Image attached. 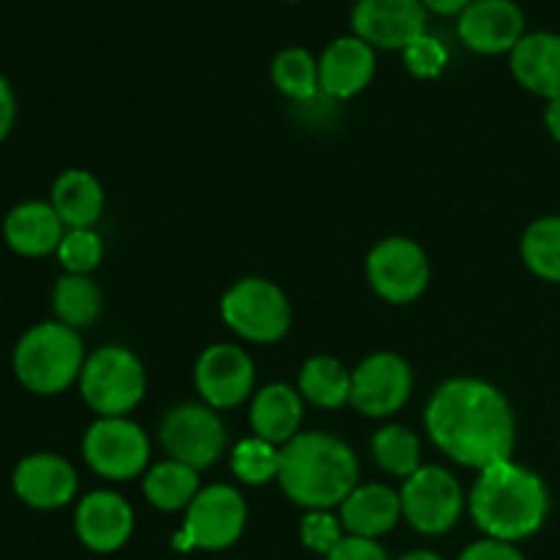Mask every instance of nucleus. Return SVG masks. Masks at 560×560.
<instances>
[{"label":"nucleus","mask_w":560,"mask_h":560,"mask_svg":"<svg viewBox=\"0 0 560 560\" xmlns=\"http://www.w3.org/2000/svg\"><path fill=\"white\" fill-rule=\"evenodd\" d=\"M222 317L246 342L271 345L290 331L293 312L282 288L260 277H246L222 295Z\"/></svg>","instance_id":"nucleus-6"},{"label":"nucleus","mask_w":560,"mask_h":560,"mask_svg":"<svg viewBox=\"0 0 560 560\" xmlns=\"http://www.w3.org/2000/svg\"><path fill=\"white\" fill-rule=\"evenodd\" d=\"M58 260L66 268V273H77V277H88L93 268H98L104 257V244L93 228L85 230H66L63 241L58 246Z\"/></svg>","instance_id":"nucleus-31"},{"label":"nucleus","mask_w":560,"mask_h":560,"mask_svg":"<svg viewBox=\"0 0 560 560\" xmlns=\"http://www.w3.org/2000/svg\"><path fill=\"white\" fill-rule=\"evenodd\" d=\"M82 454L93 474L109 481H129L145 474L151 463V441L140 424L126 416L96 419L82 438Z\"/></svg>","instance_id":"nucleus-8"},{"label":"nucleus","mask_w":560,"mask_h":560,"mask_svg":"<svg viewBox=\"0 0 560 560\" xmlns=\"http://www.w3.org/2000/svg\"><path fill=\"white\" fill-rule=\"evenodd\" d=\"M459 560H525L523 552L512 545V541H501V539H481L474 541L470 547H465Z\"/></svg>","instance_id":"nucleus-35"},{"label":"nucleus","mask_w":560,"mask_h":560,"mask_svg":"<svg viewBox=\"0 0 560 560\" xmlns=\"http://www.w3.org/2000/svg\"><path fill=\"white\" fill-rule=\"evenodd\" d=\"M279 487L284 495L310 512L342 506L359 487V459L353 448L328 432H299L282 446Z\"/></svg>","instance_id":"nucleus-2"},{"label":"nucleus","mask_w":560,"mask_h":560,"mask_svg":"<svg viewBox=\"0 0 560 560\" xmlns=\"http://www.w3.org/2000/svg\"><path fill=\"white\" fill-rule=\"evenodd\" d=\"M523 260L545 282H560V217H541L525 230Z\"/></svg>","instance_id":"nucleus-29"},{"label":"nucleus","mask_w":560,"mask_h":560,"mask_svg":"<svg viewBox=\"0 0 560 560\" xmlns=\"http://www.w3.org/2000/svg\"><path fill=\"white\" fill-rule=\"evenodd\" d=\"M457 36L470 52H512L525 36V11L514 0H474L457 16Z\"/></svg>","instance_id":"nucleus-15"},{"label":"nucleus","mask_w":560,"mask_h":560,"mask_svg":"<svg viewBox=\"0 0 560 560\" xmlns=\"http://www.w3.org/2000/svg\"><path fill=\"white\" fill-rule=\"evenodd\" d=\"M320 66V91L331 98H353L372 82L377 69L375 47L353 36H339L323 49L317 58Z\"/></svg>","instance_id":"nucleus-18"},{"label":"nucleus","mask_w":560,"mask_h":560,"mask_svg":"<svg viewBox=\"0 0 560 560\" xmlns=\"http://www.w3.org/2000/svg\"><path fill=\"white\" fill-rule=\"evenodd\" d=\"M424 427L432 443L465 468L485 470L512 459L517 432L512 405L487 381L454 377L438 386Z\"/></svg>","instance_id":"nucleus-1"},{"label":"nucleus","mask_w":560,"mask_h":560,"mask_svg":"<svg viewBox=\"0 0 560 560\" xmlns=\"http://www.w3.org/2000/svg\"><path fill=\"white\" fill-rule=\"evenodd\" d=\"M246 528V501L235 487L211 485L186 509V523L175 536L180 550H228Z\"/></svg>","instance_id":"nucleus-7"},{"label":"nucleus","mask_w":560,"mask_h":560,"mask_svg":"<svg viewBox=\"0 0 560 560\" xmlns=\"http://www.w3.org/2000/svg\"><path fill=\"white\" fill-rule=\"evenodd\" d=\"M372 457L386 474L410 479L421 468V443L408 427L388 424L381 427L372 438Z\"/></svg>","instance_id":"nucleus-28"},{"label":"nucleus","mask_w":560,"mask_h":560,"mask_svg":"<svg viewBox=\"0 0 560 560\" xmlns=\"http://www.w3.org/2000/svg\"><path fill=\"white\" fill-rule=\"evenodd\" d=\"M11 487L25 506L52 512V509H63L66 503L74 501L77 470L71 468L69 459L58 457V454H31V457L20 459V465L14 468Z\"/></svg>","instance_id":"nucleus-17"},{"label":"nucleus","mask_w":560,"mask_h":560,"mask_svg":"<svg viewBox=\"0 0 560 560\" xmlns=\"http://www.w3.org/2000/svg\"><path fill=\"white\" fill-rule=\"evenodd\" d=\"M66 224L49 202L27 200L9 211L3 222V238L11 252L22 257H44L58 252Z\"/></svg>","instance_id":"nucleus-20"},{"label":"nucleus","mask_w":560,"mask_h":560,"mask_svg":"<svg viewBox=\"0 0 560 560\" xmlns=\"http://www.w3.org/2000/svg\"><path fill=\"white\" fill-rule=\"evenodd\" d=\"M468 509L474 523L490 539L514 545L534 536L545 525L550 495H547L545 481L534 470L506 459V463L479 470Z\"/></svg>","instance_id":"nucleus-3"},{"label":"nucleus","mask_w":560,"mask_h":560,"mask_svg":"<svg viewBox=\"0 0 560 560\" xmlns=\"http://www.w3.org/2000/svg\"><path fill=\"white\" fill-rule=\"evenodd\" d=\"M195 386L213 410H230L255 388V364L238 345H211L195 364Z\"/></svg>","instance_id":"nucleus-14"},{"label":"nucleus","mask_w":560,"mask_h":560,"mask_svg":"<svg viewBox=\"0 0 560 560\" xmlns=\"http://www.w3.org/2000/svg\"><path fill=\"white\" fill-rule=\"evenodd\" d=\"M288 3H301V0H288Z\"/></svg>","instance_id":"nucleus-40"},{"label":"nucleus","mask_w":560,"mask_h":560,"mask_svg":"<svg viewBox=\"0 0 560 560\" xmlns=\"http://www.w3.org/2000/svg\"><path fill=\"white\" fill-rule=\"evenodd\" d=\"M413 392V370L397 353H372L353 370L350 405L366 419H386L405 408Z\"/></svg>","instance_id":"nucleus-12"},{"label":"nucleus","mask_w":560,"mask_h":560,"mask_svg":"<svg viewBox=\"0 0 560 560\" xmlns=\"http://www.w3.org/2000/svg\"><path fill=\"white\" fill-rule=\"evenodd\" d=\"M350 388H353V372L345 370L342 361L331 355H315L301 366L299 394L315 408H342L350 402Z\"/></svg>","instance_id":"nucleus-24"},{"label":"nucleus","mask_w":560,"mask_h":560,"mask_svg":"<svg viewBox=\"0 0 560 560\" xmlns=\"http://www.w3.org/2000/svg\"><path fill=\"white\" fill-rule=\"evenodd\" d=\"M427 5V11L441 16H459L465 9H468L474 0H421Z\"/></svg>","instance_id":"nucleus-37"},{"label":"nucleus","mask_w":560,"mask_h":560,"mask_svg":"<svg viewBox=\"0 0 560 560\" xmlns=\"http://www.w3.org/2000/svg\"><path fill=\"white\" fill-rule=\"evenodd\" d=\"M326 560H388L386 550L377 545V539H364V536H345Z\"/></svg>","instance_id":"nucleus-34"},{"label":"nucleus","mask_w":560,"mask_h":560,"mask_svg":"<svg viewBox=\"0 0 560 560\" xmlns=\"http://www.w3.org/2000/svg\"><path fill=\"white\" fill-rule=\"evenodd\" d=\"M402 60L405 69L413 77H419V80H435L446 69L448 49L441 38L432 36V33H424L410 47L402 49Z\"/></svg>","instance_id":"nucleus-32"},{"label":"nucleus","mask_w":560,"mask_h":560,"mask_svg":"<svg viewBox=\"0 0 560 560\" xmlns=\"http://www.w3.org/2000/svg\"><path fill=\"white\" fill-rule=\"evenodd\" d=\"M249 421L255 438H262L273 446H288L299 435L301 421H304V397L299 394V388H290L284 383H268L255 394Z\"/></svg>","instance_id":"nucleus-21"},{"label":"nucleus","mask_w":560,"mask_h":560,"mask_svg":"<svg viewBox=\"0 0 560 560\" xmlns=\"http://www.w3.org/2000/svg\"><path fill=\"white\" fill-rule=\"evenodd\" d=\"M402 517L399 492L386 485H359L339 506V520L350 536L381 539Z\"/></svg>","instance_id":"nucleus-22"},{"label":"nucleus","mask_w":560,"mask_h":560,"mask_svg":"<svg viewBox=\"0 0 560 560\" xmlns=\"http://www.w3.org/2000/svg\"><path fill=\"white\" fill-rule=\"evenodd\" d=\"M233 474L244 485H268L279 479V465H282V448L262 438H246L233 448Z\"/></svg>","instance_id":"nucleus-30"},{"label":"nucleus","mask_w":560,"mask_h":560,"mask_svg":"<svg viewBox=\"0 0 560 560\" xmlns=\"http://www.w3.org/2000/svg\"><path fill=\"white\" fill-rule=\"evenodd\" d=\"M102 290H98V284L93 279L66 273V277H60L55 282L52 312L58 317V323H63V326L74 328V331L93 326L98 320V315H102Z\"/></svg>","instance_id":"nucleus-26"},{"label":"nucleus","mask_w":560,"mask_h":560,"mask_svg":"<svg viewBox=\"0 0 560 560\" xmlns=\"http://www.w3.org/2000/svg\"><path fill=\"white\" fill-rule=\"evenodd\" d=\"M402 517L410 528L424 536H441L459 523L465 509V495L454 474L438 465H421L410 479H405Z\"/></svg>","instance_id":"nucleus-9"},{"label":"nucleus","mask_w":560,"mask_h":560,"mask_svg":"<svg viewBox=\"0 0 560 560\" xmlns=\"http://www.w3.org/2000/svg\"><path fill=\"white\" fill-rule=\"evenodd\" d=\"M342 539L345 525L331 512H310L301 523V541L306 550L317 552V556H328Z\"/></svg>","instance_id":"nucleus-33"},{"label":"nucleus","mask_w":560,"mask_h":560,"mask_svg":"<svg viewBox=\"0 0 560 560\" xmlns=\"http://www.w3.org/2000/svg\"><path fill=\"white\" fill-rule=\"evenodd\" d=\"M77 539L93 552H118L135 530V512L129 501L113 490L88 492L74 512Z\"/></svg>","instance_id":"nucleus-16"},{"label":"nucleus","mask_w":560,"mask_h":560,"mask_svg":"<svg viewBox=\"0 0 560 560\" xmlns=\"http://www.w3.org/2000/svg\"><path fill=\"white\" fill-rule=\"evenodd\" d=\"M14 120H16V98L14 91H11L9 80L0 74V142L9 137V131L14 129Z\"/></svg>","instance_id":"nucleus-36"},{"label":"nucleus","mask_w":560,"mask_h":560,"mask_svg":"<svg viewBox=\"0 0 560 560\" xmlns=\"http://www.w3.org/2000/svg\"><path fill=\"white\" fill-rule=\"evenodd\" d=\"M271 80L277 91L295 102H306L320 91V66L312 58L310 49L288 47L273 58Z\"/></svg>","instance_id":"nucleus-27"},{"label":"nucleus","mask_w":560,"mask_h":560,"mask_svg":"<svg viewBox=\"0 0 560 560\" xmlns=\"http://www.w3.org/2000/svg\"><path fill=\"white\" fill-rule=\"evenodd\" d=\"M366 277L372 290L388 304H413L430 284V260L416 241L392 235L372 246Z\"/></svg>","instance_id":"nucleus-11"},{"label":"nucleus","mask_w":560,"mask_h":560,"mask_svg":"<svg viewBox=\"0 0 560 560\" xmlns=\"http://www.w3.org/2000/svg\"><path fill=\"white\" fill-rule=\"evenodd\" d=\"M512 74L525 91L536 96L560 98V36L550 31L525 33L523 42L512 49Z\"/></svg>","instance_id":"nucleus-19"},{"label":"nucleus","mask_w":560,"mask_h":560,"mask_svg":"<svg viewBox=\"0 0 560 560\" xmlns=\"http://www.w3.org/2000/svg\"><path fill=\"white\" fill-rule=\"evenodd\" d=\"M159 438L170 459L195 470L211 468L228 446V430L217 410L208 408L206 402H186L170 410L164 416Z\"/></svg>","instance_id":"nucleus-10"},{"label":"nucleus","mask_w":560,"mask_h":560,"mask_svg":"<svg viewBox=\"0 0 560 560\" xmlns=\"http://www.w3.org/2000/svg\"><path fill=\"white\" fill-rule=\"evenodd\" d=\"M80 394L98 419L126 416L145 397V370L129 348L107 345L88 355L80 375Z\"/></svg>","instance_id":"nucleus-5"},{"label":"nucleus","mask_w":560,"mask_h":560,"mask_svg":"<svg viewBox=\"0 0 560 560\" xmlns=\"http://www.w3.org/2000/svg\"><path fill=\"white\" fill-rule=\"evenodd\" d=\"M85 345L74 328L58 320L27 328L14 348V375L27 392L55 397L80 381L85 366Z\"/></svg>","instance_id":"nucleus-4"},{"label":"nucleus","mask_w":560,"mask_h":560,"mask_svg":"<svg viewBox=\"0 0 560 560\" xmlns=\"http://www.w3.org/2000/svg\"><path fill=\"white\" fill-rule=\"evenodd\" d=\"M49 206L69 230H85L102 219L104 189L88 170H66L55 178Z\"/></svg>","instance_id":"nucleus-23"},{"label":"nucleus","mask_w":560,"mask_h":560,"mask_svg":"<svg viewBox=\"0 0 560 560\" xmlns=\"http://www.w3.org/2000/svg\"><path fill=\"white\" fill-rule=\"evenodd\" d=\"M399 560H443V558L430 550H416V552H408V556H402Z\"/></svg>","instance_id":"nucleus-39"},{"label":"nucleus","mask_w":560,"mask_h":560,"mask_svg":"<svg viewBox=\"0 0 560 560\" xmlns=\"http://www.w3.org/2000/svg\"><path fill=\"white\" fill-rule=\"evenodd\" d=\"M545 124H547V131H550V135L560 142V98H552V102L547 104Z\"/></svg>","instance_id":"nucleus-38"},{"label":"nucleus","mask_w":560,"mask_h":560,"mask_svg":"<svg viewBox=\"0 0 560 560\" xmlns=\"http://www.w3.org/2000/svg\"><path fill=\"white\" fill-rule=\"evenodd\" d=\"M200 470L189 468L175 459H164V463L151 465L142 479V492L151 501V506L162 509V512H178V509H189L200 492Z\"/></svg>","instance_id":"nucleus-25"},{"label":"nucleus","mask_w":560,"mask_h":560,"mask_svg":"<svg viewBox=\"0 0 560 560\" xmlns=\"http://www.w3.org/2000/svg\"><path fill=\"white\" fill-rule=\"evenodd\" d=\"M427 5L421 0H355L350 25L370 47L405 49L427 33Z\"/></svg>","instance_id":"nucleus-13"}]
</instances>
